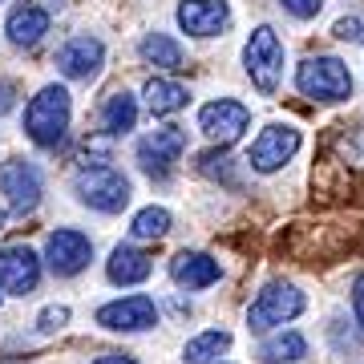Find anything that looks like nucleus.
I'll return each instance as SVG.
<instances>
[{
  "mask_svg": "<svg viewBox=\"0 0 364 364\" xmlns=\"http://www.w3.org/2000/svg\"><path fill=\"white\" fill-rule=\"evenodd\" d=\"M69 130V90L45 85L25 109V134L37 146H57Z\"/></svg>",
  "mask_w": 364,
  "mask_h": 364,
  "instance_id": "obj_1",
  "label": "nucleus"
},
{
  "mask_svg": "<svg viewBox=\"0 0 364 364\" xmlns=\"http://www.w3.org/2000/svg\"><path fill=\"white\" fill-rule=\"evenodd\" d=\"M73 191H77V198L85 203V207L102 210V215H117V210L130 203V178L122 174V170L114 166H85L77 174V182H73Z\"/></svg>",
  "mask_w": 364,
  "mask_h": 364,
  "instance_id": "obj_2",
  "label": "nucleus"
},
{
  "mask_svg": "<svg viewBox=\"0 0 364 364\" xmlns=\"http://www.w3.org/2000/svg\"><path fill=\"white\" fill-rule=\"evenodd\" d=\"M296 85L304 97H316V102H344V97H352V73L340 57H308L296 73Z\"/></svg>",
  "mask_w": 364,
  "mask_h": 364,
  "instance_id": "obj_3",
  "label": "nucleus"
},
{
  "mask_svg": "<svg viewBox=\"0 0 364 364\" xmlns=\"http://www.w3.org/2000/svg\"><path fill=\"white\" fill-rule=\"evenodd\" d=\"M243 61H247V73H251V81H255L259 93L279 90V77H284V45L275 37V28L259 25L251 33L247 49H243Z\"/></svg>",
  "mask_w": 364,
  "mask_h": 364,
  "instance_id": "obj_4",
  "label": "nucleus"
},
{
  "mask_svg": "<svg viewBox=\"0 0 364 364\" xmlns=\"http://www.w3.org/2000/svg\"><path fill=\"white\" fill-rule=\"evenodd\" d=\"M304 312V291L291 284H267L259 291V299L247 308V328L251 332H267L275 324H287Z\"/></svg>",
  "mask_w": 364,
  "mask_h": 364,
  "instance_id": "obj_5",
  "label": "nucleus"
},
{
  "mask_svg": "<svg viewBox=\"0 0 364 364\" xmlns=\"http://www.w3.org/2000/svg\"><path fill=\"white\" fill-rule=\"evenodd\" d=\"M299 150V130L296 126H267V130L251 142L247 150V162L251 170H259V174H275V170H284Z\"/></svg>",
  "mask_w": 364,
  "mask_h": 364,
  "instance_id": "obj_6",
  "label": "nucleus"
},
{
  "mask_svg": "<svg viewBox=\"0 0 364 364\" xmlns=\"http://www.w3.org/2000/svg\"><path fill=\"white\" fill-rule=\"evenodd\" d=\"M182 150H186V130L182 126H162V130H154L150 138L138 142V162H142L146 174L170 178V170L182 158Z\"/></svg>",
  "mask_w": 364,
  "mask_h": 364,
  "instance_id": "obj_7",
  "label": "nucleus"
},
{
  "mask_svg": "<svg viewBox=\"0 0 364 364\" xmlns=\"http://www.w3.org/2000/svg\"><path fill=\"white\" fill-rule=\"evenodd\" d=\"M247 105L231 102V97H219V102H207L203 109H198V126H203V134H207L210 142L219 146H231L239 134L247 130Z\"/></svg>",
  "mask_w": 364,
  "mask_h": 364,
  "instance_id": "obj_8",
  "label": "nucleus"
},
{
  "mask_svg": "<svg viewBox=\"0 0 364 364\" xmlns=\"http://www.w3.org/2000/svg\"><path fill=\"white\" fill-rule=\"evenodd\" d=\"M97 324L109 328V332H146V328L158 324V308L150 296H126L97 308Z\"/></svg>",
  "mask_w": 364,
  "mask_h": 364,
  "instance_id": "obj_9",
  "label": "nucleus"
},
{
  "mask_svg": "<svg viewBox=\"0 0 364 364\" xmlns=\"http://www.w3.org/2000/svg\"><path fill=\"white\" fill-rule=\"evenodd\" d=\"M49 267L53 275H77L90 267L93 259V243L85 239L81 231H73V227H61V231L49 235Z\"/></svg>",
  "mask_w": 364,
  "mask_h": 364,
  "instance_id": "obj_10",
  "label": "nucleus"
},
{
  "mask_svg": "<svg viewBox=\"0 0 364 364\" xmlns=\"http://www.w3.org/2000/svg\"><path fill=\"white\" fill-rule=\"evenodd\" d=\"M41 279V259L25 243H16V247H4L0 251V287L4 291H13V296H28Z\"/></svg>",
  "mask_w": 364,
  "mask_h": 364,
  "instance_id": "obj_11",
  "label": "nucleus"
},
{
  "mask_svg": "<svg viewBox=\"0 0 364 364\" xmlns=\"http://www.w3.org/2000/svg\"><path fill=\"white\" fill-rule=\"evenodd\" d=\"M231 21L227 0H182L178 4V25L191 37H219Z\"/></svg>",
  "mask_w": 364,
  "mask_h": 364,
  "instance_id": "obj_12",
  "label": "nucleus"
},
{
  "mask_svg": "<svg viewBox=\"0 0 364 364\" xmlns=\"http://www.w3.org/2000/svg\"><path fill=\"white\" fill-rule=\"evenodd\" d=\"M102 61H105V45L97 37H73L69 45H61V53H57V69L73 81L97 77Z\"/></svg>",
  "mask_w": 364,
  "mask_h": 364,
  "instance_id": "obj_13",
  "label": "nucleus"
},
{
  "mask_svg": "<svg viewBox=\"0 0 364 364\" xmlns=\"http://www.w3.org/2000/svg\"><path fill=\"white\" fill-rule=\"evenodd\" d=\"M0 191H4V198L16 215H28L41 203V174L28 162H9L0 170Z\"/></svg>",
  "mask_w": 364,
  "mask_h": 364,
  "instance_id": "obj_14",
  "label": "nucleus"
},
{
  "mask_svg": "<svg viewBox=\"0 0 364 364\" xmlns=\"http://www.w3.org/2000/svg\"><path fill=\"white\" fill-rule=\"evenodd\" d=\"M170 275H174L178 287L198 291V287L219 284V259H210V255H203V251H178V255L170 259Z\"/></svg>",
  "mask_w": 364,
  "mask_h": 364,
  "instance_id": "obj_15",
  "label": "nucleus"
},
{
  "mask_svg": "<svg viewBox=\"0 0 364 364\" xmlns=\"http://www.w3.org/2000/svg\"><path fill=\"white\" fill-rule=\"evenodd\" d=\"M9 41L21 45V49H33L45 33H49V9H41V4H21L9 13V25H4Z\"/></svg>",
  "mask_w": 364,
  "mask_h": 364,
  "instance_id": "obj_16",
  "label": "nucleus"
},
{
  "mask_svg": "<svg viewBox=\"0 0 364 364\" xmlns=\"http://www.w3.org/2000/svg\"><path fill=\"white\" fill-rule=\"evenodd\" d=\"M105 272H109V279H114V284L130 287V284L150 279L154 263H150V255H146V251L130 247V243H122V247H114V255H109V263H105Z\"/></svg>",
  "mask_w": 364,
  "mask_h": 364,
  "instance_id": "obj_17",
  "label": "nucleus"
},
{
  "mask_svg": "<svg viewBox=\"0 0 364 364\" xmlns=\"http://www.w3.org/2000/svg\"><path fill=\"white\" fill-rule=\"evenodd\" d=\"M134 122H138V102H134V93L117 90L105 97V109H102V130L109 134V138H117V134L134 130Z\"/></svg>",
  "mask_w": 364,
  "mask_h": 364,
  "instance_id": "obj_18",
  "label": "nucleus"
},
{
  "mask_svg": "<svg viewBox=\"0 0 364 364\" xmlns=\"http://www.w3.org/2000/svg\"><path fill=\"white\" fill-rule=\"evenodd\" d=\"M191 102V93H186V85H178V81L170 77H150L146 81V109L150 114H174V109H182V105Z\"/></svg>",
  "mask_w": 364,
  "mask_h": 364,
  "instance_id": "obj_19",
  "label": "nucleus"
},
{
  "mask_svg": "<svg viewBox=\"0 0 364 364\" xmlns=\"http://www.w3.org/2000/svg\"><path fill=\"white\" fill-rule=\"evenodd\" d=\"M304 356H308V340L299 332H279V336L263 340L259 352H255V360H263V364H296Z\"/></svg>",
  "mask_w": 364,
  "mask_h": 364,
  "instance_id": "obj_20",
  "label": "nucleus"
},
{
  "mask_svg": "<svg viewBox=\"0 0 364 364\" xmlns=\"http://www.w3.org/2000/svg\"><path fill=\"white\" fill-rule=\"evenodd\" d=\"M227 348H231V332L210 328V332L191 340V344L182 348V356H186V364H219L223 356H227Z\"/></svg>",
  "mask_w": 364,
  "mask_h": 364,
  "instance_id": "obj_21",
  "label": "nucleus"
},
{
  "mask_svg": "<svg viewBox=\"0 0 364 364\" xmlns=\"http://www.w3.org/2000/svg\"><path fill=\"white\" fill-rule=\"evenodd\" d=\"M142 61L154 69H182V49L178 41L166 37V33H150L142 41Z\"/></svg>",
  "mask_w": 364,
  "mask_h": 364,
  "instance_id": "obj_22",
  "label": "nucleus"
},
{
  "mask_svg": "<svg viewBox=\"0 0 364 364\" xmlns=\"http://www.w3.org/2000/svg\"><path fill=\"white\" fill-rule=\"evenodd\" d=\"M166 231H170V215H166L162 207L138 210V215H134V223H130V235H134V239H162Z\"/></svg>",
  "mask_w": 364,
  "mask_h": 364,
  "instance_id": "obj_23",
  "label": "nucleus"
},
{
  "mask_svg": "<svg viewBox=\"0 0 364 364\" xmlns=\"http://www.w3.org/2000/svg\"><path fill=\"white\" fill-rule=\"evenodd\" d=\"M227 162H231V158H227V150H219V154L210 150V154L198 158V170H203V174H210V178H223V182H231V186H235V174H231V166H227Z\"/></svg>",
  "mask_w": 364,
  "mask_h": 364,
  "instance_id": "obj_24",
  "label": "nucleus"
},
{
  "mask_svg": "<svg viewBox=\"0 0 364 364\" xmlns=\"http://www.w3.org/2000/svg\"><path fill=\"white\" fill-rule=\"evenodd\" d=\"M69 324V308L65 304H57V308H45V312L37 316V328L41 332H57V328Z\"/></svg>",
  "mask_w": 364,
  "mask_h": 364,
  "instance_id": "obj_25",
  "label": "nucleus"
},
{
  "mask_svg": "<svg viewBox=\"0 0 364 364\" xmlns=\"http://www.w3.org/2000/svg\"><path fill=\"white\" fill-rule=\"evenodd\" d=\"M340 41H352V45H364V21L360 16H344V21H336V28H332Z\"/></svg>",
  "mask_w": 364,
  "mask_h": 364,
  "instance_id": "obj_26",
  "label": "nucleus"
},
{
  "mask_svg": "<svg viewBox=\"0 0 364 364\" xmlns=\"http://www.w3.org/2000/svg\"><path fill=\"white\" fill-rule=\"evenodd\" d=\"M279 4H284L291 16H299V21H312V16L324 9V0H279Z\"/></svg>",
  "mask_w": 364,
  "mask_h": 364,
  "instance_id": "obj_27",
  "label": "nucleus"
},
{
  "mask_svg": "<svg viewBox=\"0 0 364 364\" xmlns=\"http://www.w3.org/2000/svg\"><path fill=\"white\" fill-rule=\"evenodd\" d=\"M352 312H356V324L364 328V272L356 275V284H352Z\"/></svg>",
  "mask_w": 364,
  "mask_h": 364,
  "instance_id": "obj_28",
  "label": "nucleus"
},
{
  "mask_svg": "<svg viewBox=\"0 0 364 364\" xmlns=\"http://www.w3.org/2000/svg\"><path fill=\"white\" fill-rule=\"evenodd\" d=\"M16 105V85L13 81H0V114H9Z\"/></svg>",
  "mask_w": 364,
  "mask_h": 364,
  "instance_id": "obj_29",
  "label": "nucleus"
},
{
  "mask_svg": "<svg viewBox=\"0 0 364 364\" xmlns=\"http://www.w3.org/2000/svg\"><path fill=\"white\" fill-rule=\"evenodd\" d=\"M93 364H138V360H130V356H122V352H109V356H97Z\"/></svg>",
  "mask_w": 364,
  "mask_h": 364,
  "instance_id": "obj_30",
  "label": "nucleus"
},
{
  "mask_svg": "<svg viewBox=\"0 0 364 364\" xmlns=\"http://www.w3.org/2000/svg\"><path fill=\"white\" fill-rule=\"evenodd\" d=\"M0 227H4V210H0Z\"/></svg>",
  "mask_w": 364,
  "mask_h": 364,
  "instance_id": "obj_31",
  "label": "nucleus"
},
{
  "mask_svg": "<svg viewBox=\"0 0 364 364\" xmlns=\"http://www.w3.org/2000/svg\"><path fill=\"white\" fill-rule=\"evenodd\" d=\"M0 299H4V291H0Z\"/></svg>",
  "mask_w": 364,
  "mask_h": 364,
  "instance_id": "obj_32",
  "label": "nucleus"
}]
</instances>
